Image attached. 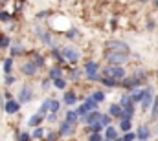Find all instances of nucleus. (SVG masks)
<instances>
[{"mask_svg": "<svg viewBox=\"0 0 158 141\" xmlns=\"http://www.w3.org/2000/svg\"><path fill=\"white\" fill-rule=\"evenodd\" d=\"M143 94H145V90H136V92L131 95V101H142V99H143Z\"/></svg>", "mask_w": 158, "mask_h": 141, "instance_id": "4be33fe9", "label": "nucleus"}, {"mask_svg": "<svg viewBox=\"0 0 158 141\" xmlns=\"http://www.w3.org/2000/svg\"><path fill=\"white\" fill-rule=\"evenodd\" d=\"M105 136H107V141H114V139H116V128H112V127H107V132H105Z\"/></svg>", "mask_w": 158, "mask_h": 141, "instance_id": "6ab92c4d", "label": "nucleus"}, {"mask_svg": "<svg viewBox=\"0 0 158 141\" xmlns=\"http://www.w3.org/2000/svg\"><path fill=\"white\" fill-rule=\"evenodd\" d=\"M109 112H110L112 117H121V115H123V110H121L118 105H110L109 106Z\"/></svg>", "mask_w": 158, "mask_h": 141, "instance_id": "f8f14e48", "label": "nucleus"}, {"mask_svg": "<svg viewBox=\"0 0 158 141\" xmlns=\"http://www.w3.org/2000/svg\"><path fill=\"white\" fill-rule=\"evenodd\" d=\"M9 18H11V17H9V13H6V11H2V13H0V20H2V22H6V20H9Z\"/></svg>", "mask_w": 158, "mask_h": 141, "instance_id": "72a5a7b5", "label": "nucleus"}, {"mask_svg": "<svg viewBox=\"0 0 158 141\" xmlns=\"http://www.w3.org/2000/svg\"><path fill=\"white\" fill-rule=\"evenodd\" d=\"M31 88L30 86H22L20 88V94H19V105H24V103H30L31 101Z\"/></svg>", "mask_w": 158, "mask_h": 141, "instance_id": "423d86ee", "label": "nucleus"}, {"mask_svg": "<svg viewBox=\"0 0 158 141\" xmlns=\"http://www.w3.org/2000/svg\"><path fill=\"white\" fill-rule=\"evenodd\" d=\"M19 103H17V101H7V103H6V112H7V114H17V110H19Z\"/></svg>", "mask_w": 158, "mask_h": 141, "instance_id": "9d476101", "label": "nucleus"}, {"mask_svg": "<svg viewBox=\"0 0 158 141\" xmlns=\"http://www.w3.org/2000/svg\"><path fill=\"white\" fill-rule=\"evenodd\" d=\"M33 64H35V68H42L44 66V57L40 53H35L33 55Z\"/></svg>", "mask_w": 158, "mask_h": 141, "instance_id": "f3484780", "label": "nucleus"}, {"mask_svg": "<svg viewBox=\"0 0 158 141\" xmlns=\"http://www.w3.org/2000/svg\"><path fill=\"white\" fill-rule=\"evenodd\" d=\"M98 123L101 125V128H103V127H110V115H103V114H101V117H99Z\"/></svg>", "mask_w": 158, "mask_h": 141, "instance_id": "5701e85b", "label": "nucleus"}, {"mask_svg": "<svg viewBox=\"0 0 158 141\" xmlns=\"http://www.w3.org/2000/svg\"><path fill=\"white\" fill-rule=\"evenodd\" d=\"M64 103H66V105H74V103H77L76 94H74V92H66V94H64Z\"/></svg>", "mask_w": 158, "mask_h": 141, "instance_id": "4468645a", "label": "nucleus"}, {"mask_svg": "<svg viewBox=\"0 0 158 141\" xmlns=\"http://www.w3.org/2000/svg\"><path fill=\"white\" fill-rule=\"evenodd\" d=\"M101 83H103L105 86H109V88L116 86V81H114V79H110V77H103V79H101Z\"/></svg>", "mask_w": 158, "mask_h": 141, "instance_id": "a878e982", "label": "nucleus"}, {"mask_svg": "<svg viewBox=\"0 0 158 141\" xmlns=\"http://www.w3.org/2000/svg\"><path fill=\"white\" fill-rule=\"evenodd\" d=\"M136 138V134H132V132H127L125 136H123V141H132Z\"/></svg>", "mask_w": 158, "mask_h": 141, "instance_id": "473e14b6", "label": "nucleus"}, {"mask_svg": "<svg viewBox=\"0 0 158 141\" xmlns=\"http://www.w3.org/2000/svg\"><path fill=\"white\" fill-rule=\"evenodd\" d=\"M40 121H42V115H39V114H37V115H33V117H30V121H28V125H30V127H39V123Z\"/></svg>", "mask_w": 158, "mask_h": 141, "instance_id": "aec40b11", "label": "nucleus"}, {"mask_svg": "<svg viewBox=\"0 0 158 141\" xmlns=\"http://www.w3.org/2000/svg\"><path fill=\"white\" fill-rule=\"evenodd\" d=\"M98 70H99V66H98V62H94V61H88V62L85 64V71H86V77H88L90 81H99Z\"/></svg>", "mask_w": 158, "mask_h": 141, "instance_id": "7ed1b4c3", "label": "nucleus"}, {"mask_svg": "<svg viewBox=\"0 0 158 141\" xmlns=\"http://www.w3.org/2000/svg\"><path fill=\"white\" fill-rule=\"evenodd\" d=\"M151 101H153V88H145V94H143V99H142L143 108H149Z\"/></svg>", "mask_w": 158, "mask_h": 141, "instance_id": "0eeeda50", "label": "nucleus"}, {"mask_svg": "<svg viewBox=\"0 0 158 141\" xmlns=\"http://www.w3.org/2000/svg\"><path fill=\"white\" fill-rule=\"evenodd\" d=\"M99 117H101V114H99V112H92L90 115H86V117H85V121L90 125V123H98V121H99Z\"/></svg>", "mask_w": 158, "mask_h": 141, "instance_id": "2eb2a0df", "label": "nucleus"}, {"mask_svg": "<svg viewBox=\"0 0 158 141\" xmlns=\"http://www.w3.org/2000/svg\"><path fill=\"white\" fill-rule=\"evenodd\" d=\"M13 83H15V79H13L11 75H7V77H6V84H13Z\"/></svg>", "mask_w": 158, "mask_h": 141, "instance_id": "ea45409f", "label": "nucleus"}, {"mask_svg": "<svg viewBox=\"0 0 158 141\" xmlns=\"http://www.w3.org/2000/svg\"><path fill=\"white\" fill-rule=\"evenodd\" d=\"M20 70H22V73H24V75H30V77L37 73V68H35V64H33V62H26Z\"/></svg>", "mask_w": 158, "mask_h": 141, "instance_id": "6e6552de", "label": "nucleus"}, {"mask_svg": "<svg viewBox=\"0 0 158 141\" xmlns=\"http://www.w3.org/2000/svg\"><path fill=\"white\" fill-rule=\"evenodd\" d=\"M68 37H72V38L77 37V31H76V30H70V31H68Z\"/></svg>", "mask_w": 158, "mask_h": 141, "instance_id": "a19ab883", "label": "nucleus"}, {"mask_svg": "<svg viewBox=\"0 0 158 141\" xmlns=\"http://www.w3.org/2000/svg\"><path fill=\"white\" fill-rule=\"evenodd\" d=\"M105 46H107V50H116V53H127L129 51V46L125 42H119V40H109Z\"/></svg>", "mask_w": 158, "mask_h": 141, "instance_id": "20e7f679", "label": "nucleus"}, {"mask_svg": "<svg viewBox=\"0 0 158 141\" xmlns=\"http://www.w3.org/2000/svg\"><path fill=\"white\" fill-rule=\"evenodd\" d=\"M119 108L121 110H125V108H129V106H132V101H131V95H123L121 97V101H119Z\"/></svg>", "mask_w": 158, "mask_h": 141, "instance_id": "ddd939ff", "label": "nucleus"}, {"mask_svg": "<svg viewBox=\"0 0 158 141\" xmlns=\"http://www.w3.org/2000/svg\"><path fill=\"white\" fill-rule=\"evenodd\" d=\"M53 83H55V86H57L59 90H63V88L66 86V81H64V79H55Z\"/></svg>", "mask_w": 158, "mask_h": 141, "instance_id": "7c9ffc66", "label": "nucleus"}, {"mask_svg": "<svg viewBox=\"0 0 158 141\" xmlns=\"http://www.w3.org/2000/svg\"><path fill=\"white\" fill-rule=\"evenodd\" d=\"M52 53H53V57H55V59H57V61H64V59H63V55H61V53H59V51H57V50H53V51H52Z\"/></svg>", "mask_w": 158, "mask_h": 141, "instance_id": "c9c22d12", "label": "nucleus"}, {"mask_svg": "<svg viewBox=\"0 0 158 141\" xmlns=\"http://www.w3.org/2000/svg\"><path fill=\"white\" fill-rule=\"evenodd\" d=\"M42 38H44V42H46V44H52V37L48 35V33H42Z\"/></svg>", "mask_w": 158, "mask_h": 141, "instance_id": "4c0bfd02", "label": "nucleus"}, {"mask_svg": "<svg viewBox=\"0 0 158 141\" xmlns=\"http://www.w3.org/2000/svg\"><path fill=\"white\" fill-rule=\"evenodd\" d=\"M103 73H105V77H110L114 81H123L125 79V70L121 66H107L103 70Z\"/></svg>", "mask_w": 158, "mask_h": 141, "instance_id": "f257e3e1", "label": "nucleus"}, {"mask_svg": "<svg viewBox=\"0 0 158 141\" xmlns=\"http://www.w3.org/2000/svg\"><path fill=\"white\" fill-rule=\"evenodd\" d=\"M155 6H156V7H158V2H155Z\"/></svg>", "mask_w": 158, "mask_h": 141, "instance_id": "c03bdc74", "label": "nucleus"}, {"mask_svg": "<svg viewBox=\"0 0 158 141\" xmlns=\"http://www.w3.org/2000/svg\"><path fill=\"white\" fill-rule=\"evenodd\" d=\"M77 114H76V110H70V112H66V123H70L72 127L77 123Z\"/></svg>", "mask_w": 158, "mask_h": 141, "instance_id": "9b49d317", "label": "nucleus"}, {"mask_svg": "<svg viewBox=\"0 0 158 141\" xmlns=\"http://www.w3.org/2000/svg\"><path fill=\"white\" fill-rule=\"evenodd\" d=\"M48 108H50L52 112H57V110H59V101H53V99L48 101Z\"/></svg>", "mask_w": 158, "mask_h": 141, "instance_id": "c85d7f7f", "label": "nucleus"}, {"mask_svg": "<svg viewBox=\"0 0 158 141\" xmlns=\"http://www.w3.org/2000/svg\"><path fill=\"white\" fill-rule=\"evenodd\" d=\"M11 66H13V61H11V59H6V61H4V73H7V75H9Z\"/></svg>", "mask_w": 158, "mask_h": 141, "instance_id": "cd10ccee", "label": "nucleus"}, {"mask_svg": "<svg viewBox=\"0 0 158 141\" xmlns=\"http://www.w3.org/2000/svg\"><path fill=\"white\" fill-rule=\"evenodd\" d=\"M136 84H138L136 77H125V79H123V86H125V88H132V86H136Z\"/></svg>", "mask_w": 158, "mask_h": 141, "instance_id": "dca6fc26", "label": "nucleus"}, {"mask_svg": "<svg viewBox=\"0 0 158 141\" xmlns=\"http://www.w3.org/2000/svg\"><path fill=\"white\" fill-rule=\"evenodd\" d=\"M28 139H30V136H28L26 132H22V134L19 136V141H28Z\"/></svg>", "mask_w": 158, "mask_h": 141, "instance_id": "58836bf2", "label": "nucleus"}, {"mask_svg": "<svg viewBox=\"0 0 158 141\" xmlns=\"http://www.w3.org/2000/svg\"><path fill=\"white\" fill-rule=\"evenodd\" d=\"M63 136H70V134H74V127L70 125V123H66V121H63L61 123V130H59Z\"/></svg>", "mask_w": 158, "mask_h": 141, "instance_id": "1a4fd4ad", "label": "nucleus"}, {"mask_svg": "<svg viewBox=\"0 0 158 141\" xmlns=\"http://www.w3.org/2000/svg\"><path fill=\"white\" fill-rule=\"evenodd\" d=\"M138 138L145 141L149 138V128H147V127H140V128H138Z\"/></svg>", "mask_w": 158, "mask_h": 141, "instance_id": "a211bd4d", "label": "nucleus"}, {"mask_svg": "<svg viewBox=\"0 0 158 141\" xmlns=\"http://www.w3.org/2000/svg\"><path fill=\"white\" fill-rule=\"evenodd\" d=\"M48 101H50V99H48ZM48 101H44L42 106H40V110H39V115H42V117H44V114H46V110H48Z\"/></svg>", "mask_w": 158, "mask_h": 141, "instance_id": "2f4dec72", "label": "nucleus"}, {"mask_svg": "<svg viewBox=\"0 0 158 141\" xmlns=\"http://www.w3.org/2000/svg\"><path fill=\"white\" fill-rule=\"evenodd\" d=\"M63 59H66L68 62H77L79 61V51L76 48H72V46H66L64 50H63Z\"/></svg>", "mask_w": 158, "mask_h": 141, "instance_id": "39448f33", "label": "nucleus"}, {"mask_svg": "<svg viewBox=\"0 0 158 141\" xmlns=\"http://www.w3.org/2000/svg\"><path fill=\"white\" fill-rule=\"evenodd\" d=\"M61 73H63V68H52L50 70V79H61Z\"/></svg>", "mask_w": 158, "mask_h": 141, "instance_id": "b1692460", "label": "nucleus"}, {"mask_svg": "<svg viewBox=\"0 0 158 141\" xmlns=\"http://www.w3.org/2000/svg\"><path fill=\"white\" fill-rule=\"evenodd\" d=\"M119 130H121V132H129V130H131V121L121 119V123H119Z\"/></svg>", "mask_w": 158, "mask_h": 141, "instance_id": "393cba45", "label": "nucleus"}, {"mask_svg": "<svg viewBox=\"0 0 158 141\" xmlns=\"http://www.w3.org/2000/svg\"><path fill=\"white\" fill-rule=\"evenodd\" d=\"M90 99H92L94 103H101V101L105 99V95H103V92H94V94L90 95Z\"/></svg>", "mask_w": 158, "mask_h": 141, "instance_id": "412c9836", "label": "nucleus"}, {"mask_svg": "<svg viewBox=\"0 0 158 141\" xmlns=\"http://www.w3.org/2000/svg\"><path fill=\"white\" fill-rule=\"evenodd\" d=\"M88 130H90L92 134H99V130H101V125H99V123H90Z\"/></svg>", "mask_w": 158, "mask_h": 141, "instance_id": "bb28decb", "label": "nucleus"}, {"mask_svg": "<svg viewBox=\"0 0 158 141\" xmlns=\"http://www.w3.org/2000/svg\"><path fill=\"white\" fill-rule=\"evenodd\" d=\"M11 53H13V55H22V53H24V48L17 44V46H13V50H11Z\"/></svg>", "mask_w": 158, "mask_h": 141, "instance_id": "c756f323", "label": "nucleus"}, {"mask_svg": "<svg viewBox=\"0 0 158 141\" xmlns=\"http://www.w3.org/2000/svg\"><path fill=\"white\" fill-rule=\"evenodd\" d=\"M33 136H35V138H40V136H42V130H40V128H37V130L33 132Z\"/></svg>", "mask_w": 158, "mask_h": 141, "instance_id": "79ce46f5", "label": "nucleus"}, {"mask_svg": "<svg viewBox=\"0 0 158 141\" xmlns=\"http://www.w3.org/2000/svg\"><path fill=\"white\" fill-rule=\"evenodd\" d=\"M88 141H101V136H99V134H92V136L88 138Z\"/></svg>", "mask_w": 158, "mask_h": 141, "instance_id": "e433bc0d", "label": "nucleus"}, {"mask_svg": "<svg viewBox=\"0 0 158 141\" xmlns=\"http://www.w3.org/2000/svg\"><path fill=\"white\" fill-rule=\"evenodd\" d=\"M7 44H9V38H7V37H2V38H0V48H4V46H7Z\"/></svg>", "mask_w": 158, "mask_h": 141, "instance_id": "f704fd0d", "label": "nucleus"}, {"mask_svg": "<svg viewBox=\"0 0 158 141\" xmlns=\"http://www.w3.org/2000/svg\"><path fill=\"white\" fill-rule=\"evenodd\" d=\"M127 59H129L127 53H116V51L107 53V62H109L110 66H119V64H123Z\"/></svg>", "mask_w": 158, "mask_h": 141, "instance_id": "f03ea898", "label": "nucleus"}, {"mask_svg": "<svg viewBox=\"0 0 158 141\" xmlns=\"http://www.w3.org/2000/svg\"><path fill=\"white\" fill-rule=\"evenodd\" d=\"M4 97H6V101H11V94H9V92H6Z\"/></svg>", "mask_w": 158, "mask_h": 141, "instance_id": "37998d69", "label": "nucleus"}]
</instances>
